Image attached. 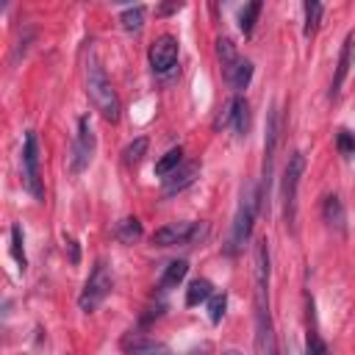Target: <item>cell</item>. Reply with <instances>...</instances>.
Returning <instances> with one entry per match:
<instances>
[{
	"label": "cell",
	"mask_w": 355,
	"mask_h": 355,
	"mask_svg": "<svg viewBox=\"0 0 355 355\" xmlns=\"http://www.w3.org/2000/svg\"><path fill=\"white\" fill-rule=\"evenodd\" d=\"M267 286H269V247L267 242H258L256 247V355H278Z\"/></svg>",
	"instance_id": "obj_1"
},
{
	"label": "cell",
	"mask_w": 355,
	"mask_h": 355,
	"mask_svg": "<svg viewBox=\"0 0 355 355\" xmlns=\"http://www.w3.org/2000/svg\"><path fill=\"white\" fill-rule=\"evenodd\" d=\"M86 92H89L95 108L103 114V119H108V122L119 119V111H122L119 97H117V92H114V86H111V81H108V75L100 67L95 53H89V61H86Z\"/></svg>",
	"instance_id": "obj_2"
},
{
	"label": "cell",
	"mask_w": 355,
	"mask_h": 355,
	"mask_svg": "<svg viewBox=\"0 0 355 355\" xmlns=\"http://www.w3.org/2000/svg\"><path fill=\"white\" fill-rule=\"evenodd\" d=\"M258 203H261V195L256 192L253 184H247L244 192H242V203H239V211H236V220H233V231H231V242H228V253L231 256H236L239 250H244V244L250 242Z\"/></svg>",
	"instance_id": "obj_3"
},
{
	"label": "cell",
	"mask_w": 355,
	"mask_h": 355,
	"mask_svg": "<svg viewBox=\"0 0 355 355\" xmlns=\"http://www.w3.org/2000/svg\"><path fill=\"white\" fill-rule=\"evenodd\" d=\"M111 286H114V278H111L108 264H106V261H97L95 269H92V275H89V280L84 283L81 297H78L81 311H84V314L97 311V308L103 305V300L111 294Z\"/></svg>",
	"instance_id": "obj_4"
},
{
	"label": "cell",
	"mask_w": 355,
	"mask_h": 355,
	"mask_svg": "<svg viewBox=\"0 0 355 355\" xmlns=\"http://www.w3.org/2000/svg\"><path fill=\"white\" fill-rule=\"evenodd\" d=\"M303 169H305V158H303V153L294 150L289 155V164L283 172V214H286L289 228H294V220H297V189H300Z\"/></svg>",
	"instance_id": "obj_5"
},
{
	"label": "cell",
	"mask_w": 355,
	"mask_h": 355,
	"mask_svg": "<svg viewBox=\"0 0 355 355\" xmlns=\"http://www.w3.org/2000/svg\"><path fill=\"white\" fill-rule=\"evenodd\" d=\"M23 178H26V189L31 192V198L45 200V186H42V175H39V144H37V133H26V144H23Z\"/></svg>",
	"instance_id": "obj_6"
},
{
	"label": "cell",
	"mask_w": 355,
	"mask_h": 355,
	"mask_svg": "<svg viewBox=\"0 0 355 355\" xmlns=\"http://www.w3.org/2000/svg\"><path fill=\"white\" fill-rule=\"evenodd\" d=\"M95 155V131H92V122L89 117H81L78 119V136H75V144H73V172H84L89 166Z\"/></svg>",
	"instance_id": "obj_7"
},
{
	"label": "cell",
	"mask_w": 355,
	"mask_h": 355,
	"mask_svg": "<svg viewBox=\"0 0 355 355\" xmlns=\"http://www.w3.org/2000/svg\"><path fill=\"white\" fill-rule=\"evenodd\" d=\"M200 233L195 222H169L153 233V244L158 247H172V244H186Z\"/></svg>",
	"instance_id": "obj_8"
},
{
	"label": "cell",
	"mask_w": 355,
	"mask_h": 355,
	"mask_svg": "<svg viewBox=\"0 0 355 355\" xmlns=\"http://www.w3.org/2000/svg\"><path fill=\"white\" fill-rule=\"evenodd\" d=\"M150 64L155 73H169L178 64V39L175 37H158L150 45Z\"/></svg>",
	"instance_id": "obj_9"
},
{
	"label": "cell",
	"mask_w": 355,
	"mask_h": 355,
	"mask_svg": "<svg viewBox=\"0 0 355 355\" xmlns=\"http://www.w3.org/2000/svg\"><path fill=\"white\" fill-rule=\"evenodd\" d=\"M122 349L128 355H172V349L164 341H155V338L142 336V333H128L122 338Z\"/></svg>",
	"instance_id": "obj_10"
},
{
	"label": "cell",
	"mask_w": 355,
	"mask_h": 355,
	"mask_svg": "<svg viewBox=\"0 0 355 355\" xmlns=\"http://www.w3.org/2000/svg\"><path fill=\"white\" fill-rule=\"evenodd\" d=\"M200 175V164H186L184 169H175L169 178H164V195H178V192H184L186 186L195 184V178Z\"/></svg>",
	"instance_id": "obj_11"
},
{
	"label": "cell",
	"mask_w": 355,
	"mask_h": 355,
	"mask_svg": "<svg viewBox=\"0 0 355 355\" xmlns=\"http://www.w3.org/2000/svg\"><path fill=\"white\" fill-rule=\"evenodd\" d=\"M352 48H355V39L347 37V39H344V48H341V56H338L336 78H333V86H330V97H338V92H341V86H344V78H347L349 64H352Z\"/></svg>",
	"instance_id": "obj_12"
},
{
	"label": "cell",
	"mask_w": 355,
	"mask_h": 355,
	"mask_svg": "<svg viewBox=\"0 0 355 355\" xmlns=\"http://www.w3.org/2000/svg\"><path fill=\"white\" fill-rule=\"evenodd\" d=\"M211 297H214V286H211V280H206V278L192 280L189 289H186V305H189V308H195V305H200V303H206V300H211Z\"/></svg>",
	"instance_id": "obj_13"
},
{
	"label": "cell",
	"mask_w": 355,
	"mask_h": 355,
	"mask_svg": "<svg viewBox=\"0 0 355 355\" xmlns=\"http://www.w3.org/2000/svg\"><path fill=\"white\" fill-rule=\"evenodd\" d=\"M142 222L136 220V217H125L122 222H117V228H114V236L122 242V244H133V242H139L142 239Z\"/></svg>",
	"instance_id": "obj_14"
},
{
	"label": "cell",
	"mask_w": 355,
	"mask_h": 355,
	"mask_svg": "<svg viewBox=\"0 0 355 355\" xmlns=\"http://www.w3.org/2000/svg\"><path fill=\"white\" fill-rule=\"evenodd\" d=\"M186 272H189V264L186 261H172L166 269H164V275H161V289L164 291H169V289H175L178 283H181L184 278H186Z\"/></svg>",
	"instance_id": "obj_15"
},
{
	"label": "cell",
	"mask_w": 355,
	"mask_h": 355,
	"mask_svg": "<svg viewBox=\"0 0 355 355\" xmlns=\"http://www.w3.org/2000/svg\"><path fill=\"white\" fill-rule=\"evenodd\" d=\"M225 78H228V84H231L236 92H242V89H247V84H250V78H253V64H250L247 59H239L236 67H233Z\"/></svg>",
	"instance_id": "obj_16"
},
{
	"label": "cell",
	"mask_w": 355,
	"mask_h": 355,
	"mask_svg": "<svg viewBox=\"0 0 355 355\" xmlns=\"http://www.w3.org/2000/svg\"><path fill=\"white\" fill-rule=\"evenodd\" d=\"M181 161H184V150H181V147L166 150V153L158 158V164H155V175H161V178L172 175L178 166H181Z\"/></svg>",
	"instance_id": "obj_17"
},
{
	"label": "cell",
	"mask_w": 355,
	"mask_h": 355,
	"mask_svg": "<svg viewBox=\"0 0 355 355\" xmlns=\"http://www.w3.org/2000/svg\"><path fill=\"white\" fill-rule=\"evenodd\" d=\"M233 128L239 136H247L250 131V106L244 97H233Z\"/></svg>",
	"instance_id": "obj_18"
},
{
	"label": "cell",
	"mask_w": 355,
	"mask_h": 355,
	"mask_svg": "<svg viewBox=\"0 0 355 355\" xmlns=\"http://www.w3.org/2000/svg\"><path fill=\"white\" fill-rule=\"evenodd\" d=\"M325 222L330 228H336V231H344V206H341V200L336 195L325 200Z\"/></svg>",
	"instance_id": "obj_19"
},
{
	"label": "cell",
	"mask_w": 355,
	"mask_h": 355,
	"mask_svg": "<svg viewBox=\"0 0 355 355\" xmlns=\"http://www.w3.org/2000/svg\"><path fill=\"white\" fill-rule=\"evenodd\" d=\"M261 9H264V6H261V0H253V3H247V6L242 9V15H239V28H242V34H253Z\"/></svg>",
	"instance_id": "obj_20"
},
{
	"label": "cell",
	"mask_w": 355,
	"mask_h": 355,
	"mask_svg": "<svg viewBox=\"0 0 355 355\" xmlns=\"http://www.w3.org/2000/svg\"><path fill=\"white\" fill-rule=\"evenodd\" d=\"M119 26H122L128 34H136V31H142V26H144V9H142V6L125 9V12L119 15Z\"/></svg>",
	"instance_id": "obj_21"
},
{
	"label": "cell",
	"mask_w": 355,
	"mask_h": 355,
	"mask_svg": "<svg viewBox=\"0 0 355 355\" xmlns=\"http://www.w3.org/2000/svg\"><path fill=\"white\" fill-rule=\"evenodd\" d=\"M147 147H150V142L144 139V136H139V139H133L125 150H122V161L128 164V166H133V164H139L142 158H144V153H147Z\"/></svg>",
	"instance_id": "obj_22"
},
{
	"label": "cell",
	"mask_w": 355,
	"mask_h": 355,
	"mask_svg": "<svg viewBox=\"0 0 355 355\" xmlns=\"http://www.w3.org/2000/svg\"><path fill=\"white\" fill-rule=\"evenodd\" d=\"M217 56H220V61H222V67H225V75L236 67V61H239V56H236V45L231 42V39H220L217 42Z\"/></svg>",
	"instance_id": "obj_23"
},
{
	"label": "cell",
	"mask_w": 355,
	"mask_h": 355,
	"mask_svg": "<svg viewBox=\"0 0 355 355\" xmlns=\"http://www.w3.org/2000/svg\"><path fill=\"white\" fill-rule=\"evenodd\" d=\"M303 12H305V37H314L316 28H319V20H322V3L308 0V3L303 6Z\"/></svg>",
	"instance_id": "obj_24"
},
{
	"label": "cell",
	"mask_w": 355,
	"mask_h": 355,
	"mask_svg": "<svg viewBox=\"0 0 355 355\" xmlns=\"http://www.w3.org/2000/svg\"><path fill=\"white\" fill-rule=\"evenodd\" d=\"M12 258H15V261H17V267L26 272L28 258H26V247H23V228H20V225H15V228H12Z\"/></svg>",
	"instance_id": "obj_25"
},
{
	"label": "cell",
	"mask_w": 355,
	"mask_h": 355,
	"mask_svg": "<svg viewBox=\"0 0 355 355\" xmlns=\"http://www.w3.org/2000/svg\"><path fill=\"white\" fill-rule=\"evenodd\" d=\"M225 308H228V297H225V291H222V294H214V297L209 300V319H211V325H220V322H222Z\"/></svg>",
	"instance_id": "obj_26"
},
{
	"label": "cell",
	"mask_w": 355,
	"mask_h": 355,
	"mask_svg": "<svg viewBox=\"0 0 355 355\" xmlns=\"http://www.w3.org/2000/svg\"><path fill=\"white\" fill-rule=\"evenodd\" d=\"M336 144H338V153L341 155H355V136L349 131H338Z\"/></svg>",
	"instance_id": "obj_27"
},
{
	"label": "cell",
	"mask_w": 355,
	"mask_h": 355,
	"mask_svg": "<svg viewBox=\"0 0 355 355\" xmlns=\"http://www.w3.org/2000/svg\"><path fill=\"white\" fill-rule=\"evenodd\" d=\"M308 355H327V344L316 333L308 336Z\"/></svg>",
	"instance_id": "obj_28"
},
{
	"label": "cell",
	"mask_w": 355,
	"mask_h": 355,
	"mask_svg": "<svg viewBox=\"0 0 355 355\" xmlns=\"http://www.w3.org/2000/svg\"><path fill=\"white\" fill-rule=\"evenodd\" d=\"M67 247H70V261L78 264L81 261V253H78V242L75 239H67Z\"/></svg>",
	"instance_id": "obj_29"
},
{
	"label": "cell",
	"mask_w": 355,
	"mask_h": 355,
	"mask_svg": "<svg viewBox=\"0 0 355 355\" xmlns=\"http://www.w3.org/2000/svg\"><path fill=\"white\" fill-rule=\"evenodd\" d=\"M178 9H181V3H175V6H161L158 15H169V12H178Z\"/></svg>",
	"instance_id": "obj_30"
},
{
	"label": "cell",
	"mask_w": 355,
	"mask_h": 355,
	"mask_svg": "<svg viewBox=\"0 0 355 355\" xmlns=\"http://www.w3.org/2000/svg\"><path fill=\"white\" fill-rule=\"evenodd\" d=\"M222 355H242L239 349H228V352H222Z\"/></svg>",
	"instance_id": "obj_31"
},
{
	"label": "cell",
	"mask_w": 355,
	"mask_h": 355,
	"mask_svg": "<svg viewBox=\"0 0 355 355\" xmlns=\"http://www.w3.org/2000/svg\"><path fill=\"white\" fill-rule=\"evenodd\" d=\"M198 355H209V352H198Z\"/></svg>",
	"instance_id": "obj_32"
}]
</instances>
